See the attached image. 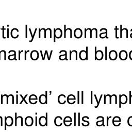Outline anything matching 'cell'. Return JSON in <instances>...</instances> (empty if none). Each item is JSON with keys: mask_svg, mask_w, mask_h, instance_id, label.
<instances>
[{"mask_svg": "<svg viewBox=\"0 0 132 132\" xmlns=\"http://www.w3.org/2000/svg\"><path fill=\"white\" fill-rule=\"evenodd\" d=\"M64 38H66V25H64Z\"/></svg>", "mask_w": 132, "mask_h": 132, "instance_id": "d4e9b609", "label": "cell"}, {"mask_svg": "<svg viewBox=\"0 0 132 132\" xmlns=\"http://www.w3.org/2000/svg\"><path fill=\"white\" fill-rule=\"evenodd\" d=\"M91 32H92V37L93 36L94 34H95V38H98V30L97 28H94L93 29H91Z\"/></svg>", "mask_w": 132, "mask_h": 132, "instance_id": "44dd1931", "label": "cell"}, {"mask_svg": "<svg viewBox=\"0 0 132 132\" xmlns=\"http://www.w3.org/2000/svg\"><path fill=\"white\" fill-rule=\"evenodd\" d=\"M92 96H93V92L92 91H91V104H92Z\"/></svg>", "mask_w": 132, "mask_h": 132, "instance_id": "ab89813d", "label": "cell"}, {"mask_svg": "<svg viewBox=\"0 0 132 132\" xmlns=\"http://www.w3.org/2000/svg\"><path fill=\"white\" fill-rule=\"evenodd\" d=\"M24 52V51L23 50H22V51H19V58H18V60H20V59H21V53H22V52Z\"/></svg>", "mask_w": 132, "mask_h": 132, "instance_id": "d6a6232c", "label": "cell"}, {"mask_svg": "<svg viewBox=\"0 0 132 132\" xmlns=\"http://www.w3.org/2000/svg\"><path fill=\"white\" fill-rule=\"evenodd\" d=\"M34 122L33 118L31 117L28 116L27 117L25 120V125L28 126H31L33 125Z\"/></svg>", "mask_w": 132, "mask_h": 132, "instance_id": "8fae6325", "label": "cell"}, {"mask_svg": "<svg viewBox=\"0 0 132 132\" xmlns=\"http://www.w3.org/2000/svg\"><path fill=\"white\" fill-rule=\"evenodd\" d=\"M10 35L13 38L16 39L18 38L19 36V30L16 28H14L10 32Z\"/></svg>", "mask_w": 132, "mask_h": 132, "instance_id": "9c48e42d", "label": "cell"}, {"mask_svg": "<svg viewBox=\"0 0 132 132\" xmlns=\"http://www.w3.org/2000/svg\"><path fill=\"white\" fill-rule=\"evenodd\" d=\"M120 38H122V25H120Z\"/></svg>", "mask_w": 132, "mask_h": 132, "instance_id": "4316f807", "label": "cell"}, {"mask_svg": "<svg viewBox=\"0 0 132 132\" xmlns=\"http://www.w3.org/2000/svg\"><path fill=\"white\" fill-rule=\"evenodd\" d=\"M59 59L60 60H68L67 58V52L65 50V54L60 55L59 56Z\"/></svg>", "mask_w": 132, "mask_h": 132, "instance_id": "d6986e66", "label": "cell"}, {"mask_svg": "<svg viewBox=\"0 0 132 132\" xmlns=\"http://www.w3.org/2000/svg\"><path fill=\"white\" fill-rule=\"evenodd\" d=\"M7 38H9V28H7Z\"/></svg>", "mask_w": 132, "mask_h": 132, "instance_id": "b9f144b4", "label": "cell"}, {"mask_svg": "<svg viewBox=\"0 0 132 132\" xmlns=\"http://www.w3.org/2000/svg\"><path fill=\"white\" fill-rule=\"evenodd\" d=\"M16 98H17V104H18V95H16Z\"/></svg>", "mask_w": 132, "mask_h": 132, "instance_id": "ee69618b", "label": "cell"}, {"mask_svg": "<svg viewBox=\"0 0 132 132\" xmlns=\"http://www.w3.org/2000/svg\"><path fill=\"white\" fill-rule=\"evenodd\" d=\"M65 98H66V96L63 94H61L59 95V97L58 98V101L59 102V104H63L66 102V101L65 100Z\"/></svg>", "mask_w": 132, "mask_h": 132, "instance_id": "5bb4252c", "label": "cell"}, {"mask_svg": "<svg viewBox=\"0 0 132 132\" xmlns=\"http://www.w3.org/2000/svg\"><path fill=\"white\" fill-rule=\"evenodd\" d=\"M0 60H1V57H0Z\"/></svg>", "mask_w": 132, "mask_h": 132, "instance_id": "bcb514c9", "label": "cell"}, {"mask_svg": "<svg viewBox=\"0 0 132 132\" xmlns=\"http://www.w3.org/2000/svg\"><path fill=\"white\" fill-rule=\"evenodd\" d=\"M39 57V52L36 50L32 51L31 53V58L33 60H37Z\"/></svg>", "mask_w": 132, "mask_h": 132, "instance_id": "52a82bcc", "label": "cell"}, {"mask_svg": "<svg viewBox=\"0 0 132 132\" xmlns=\"http://www.w3.org/2000/svg\"><path fill=\"white\" fill-rule=\"evenodd\" d=\"M2 31H3V35H2V36H3V39H5L6 37H5V28L4 27V26H3L2 27Z\"/></svg>", "mask_w": 132, "mask_h": 132, "instance_id": "603a6c76", "label": "cell"}, {"mask_svg": "<svg viewBox=\"0 0 132 132\" xmlns=\"http://www.w3.org/2000/svg\"><path fill=\"white\" fill-rule=\"evenodd\" d=\"M109 58L111 60H116L118 58V53L115 50L110 51L109 53Z\"/></svg>", "mask_w": 132, "mask_h": 132, "instance_id": "8992f818", "label": "cell"}, {"mask_svg": "<svg viewBox=\"0 0 132 132\" xmlns=\"http://www.w3.org/2000/svg\"><path fill=\"white\" fill-rule=\"evenodd\" d=\"M88 47H87L86 48V51L82 50L81 51H80V54H79V57L81 60H88Z\"/></svg>", "mask_w": 132, "mask_h": 132, "instance_id": "6da1fadb", "label": "cell"}, {"mask_svg": "<svg viewBox=\"0 0 132 132\" xmlns=\"http://www.w3.org/2000/svg\"><path fill=\"white\" fill-rule=\"evenodd\" d=\"M48 51H45V52H44V58H43V60H44V59H45V56L46 55H47V52Z\"/></svg>", "mask_w": 132, "mask_h": 132, "instance_id": "f35d334b", "label": "cell"}, {"mask_svg": "<svg viewBox=\"0 0 132 132\" xmlns=\"http://www.w3.org/2000/svg\"><path fill=\"white\" fill-rule=\"evenodd\" d=\"M102 95H101V97H100V100L98 101V105H97V106H95V108H97L98 107V106H99V105L100 102L101 100V99H102Z\"/></svg>", "mask_w": 132, "mask_h": 132, "instance_id": "d590c367", "label": "cell"}, {"mask_svg": "<svg viewBox=\"0 0 132 132\" xmlns=\"http://www.w3.org/2000/svg\"><path fill=\"white\" fill-rule=\"evenodd\" d=\"M75 99L76 98L73 94H70L67 97V102H68V103H69V102H70V101H75Z\"/></svg>", "mask_w": 132, "mask_h": 132, "instance_id": "ffe728a7", "label": "cell"}, {"mask_svg": "<svg viewBox=\"0 0 132 132\" xmlns=\"http://www.w3.org/2000/svg\"><path fill=\"white\" fill-rule=\"evenodd\" d=\"M13 123V119L11 117H7L5 118V124L7 126H12Z\"/></svg>", "mask_w": 132, "mask_h": 132, "instance_id": "9a60e30c", "label": "cell"}, {"mask_svg": "<svg viewBox=\"0 0 132 132\" xmlns=\"http://www.w3.org/2000/svg\"><path fill=\"white\" fill-rule=\"evenodd\" d=\"M47 57H48V60H50V58H49V55L48 52V51L47 52Z\"/></svg>", "mask_w": 132, "mask_h": 132, "instance_id": "7bdbcfd3", "label": "cell"}, {"mask_svg": "<svg viewBox=\"0 0 132 132\" xmlns=\"http://www.w3.org/2000/svg\"><path fill=\"white\" fill-rule=\"evenodd\" d=\"M97 47H95V60H97V58H96V55H97Z\"/></svg>", "mask_w": 132, "mask_h": 132, "instance_id": "e575fe53", "label": "cell"}, {"mask_svg": "<svg viewBox=\"0 0 132 132\" xmlns=\"http://www.w3.org/2000/svg\"><path fill=\"white\" fill-rule=\"evenodd\" d=\"M13 54L12 55H10L8 56V58L9 60H17V58H16V52L15 51L13 50H12Z\"/></svg>", "mask_w": 132, "mask_h": 132, "instance_id": "2e32d148", "label": "cell"}, {"mask_svg": "<svg viewBox=\"0 0 132 132\" xmlns=\"http://www.w3.org/2000/svg\"><path fill=\"white\" fill-rule=\"evenodd\" d=\"M47 116H46V118L42 116L40 118L39 120V124H40V126H44L45 124L47 123Z\"/></svg>", "mask_w": 132, "mask_h": 132, "instance_id": "7c38bea8", "label": "cell"}, {"mask_svg": "<svg viewBox=\"0 0 132 132\" xmlns=\"http://www.w3.org/2000/svg\"><path fill=\"white\" fill-rule=\"evenodd\" d=\"M104 28L105 30V32H104V33H101L100 34V37L102 39H104L105 38L108 39V37L107 36V30L106 28Z\"/></svg>", "mask_w": 132, "mask_h": 132, "instance_id": "e0dca14e", "label": "cell"}, {"mask_svg": "<svg viewBox=\"0 0 132 132\" xmlns=\"http://www.w3.org/2000/svg\"><path fill=\"white\" fill-rule=\"evenodd\" d=\"M69 59L70 60H71V59H72V52H71V51H70V58Z\"/></svg>", "mask_w": 132, "mask_h": 132, "instance_id": "74e56055", "label": "cell"}, {"mask_svg": "<svg viewBox=\"0 0 132 132\" xmlns=\"http://www.w3.org/2000/svg\"><path fill=\"white\" fill-rule=\"evenodd\" d=\"M105 60L107 59V47H105Z\"/></svg>", "mask_w": 132, "mask_h": 132, "instance_id": "f546056e", "label": "cell"}, {"mask_svg": "<svg viewBox=\"0 0 132 132\" xmlns=\"http://www.w3.org/2000/svg\"><path fill=\"white\" fill-rule=\"evenodd\" d=\"M27 25H25V38H27Z\"/></svg>", "mask_w": 132, "mask_h": 132, "instance_id": "83f0119b", "label": "cell"}, {"mask_svg": "<svg viewBox=\"0 0 132 132\" xmlns=\"http://www.w3.org/2000/svg\"><path fill=\"white\" fill-rule=\"evenodd\" d=\"M131 91H130V104H131V99H132V97H131Z\"/></svg>", "mask_w": 132, "mask_h": 132, "instance_id": "8d00e7d4", "label": "cell"}, {"mask_svg": "<svg viewBox=\"0 0 132 132\" xmlns=\"http://www.w3.org/2000/svg\"><path fill=\"white\" fill-rule=\"evenodd\" d=\"M0 31H1V28H0Z\"/></svg>", "mask_w": 132, "mask_h": 132, "instance_id": "7dc6e473", "label": "cell"}, {"mask_svg": "<svg viewBox=\"0 0 132 132\" xmlns=\"http://www.w3.org/2000/svg\"><path fill=\"white\" fill-rule=\"evenodd\" d=\"M74 36L77 39L81 38L83 36V31L81 28H76L74 31Z\"/></svg>", "mask_w": 132, "mask_h": 132, "instance_id": "277c9868", "label": "cell"}, {"mask_svg": "<svg viewBox=\"0 0 132 132\" xmlns=\"http://www.w3.org/2000/svg\"><path fill=\"white\" fill-rule=\"evenodd\" d=\"M122 30H123V31H126V38H128V30L126 28H125V30H124V28H123V29H122Z\"/></svg>", "mask_w": 132, "mask_h": 132, "instance_id": "4dcf8cb0", "label": "cell"}, {"mask_svg": "<svg viewBox=\"0 0 132 132\" xmlns=\"http://www.w3.org/2000/svg\"><path fill=\"white\" fill-rule=\"evenodd\" d=\"M24 59L25 60H26V56H27V54L28 53H29L30 52V50H27V51H26V50H25L24 51Z\"/></svg>", "mask_w": 132, "mask_h": 132, "instance_id": "cb8c5ba5", "label": "cell"}, {"mask_svg": "<svg viewBox=\"0 0 132 132\" xmlns=\"http://www.w3.org/2000/svg\"><path fill=\"white\" fill-rule=\"evenodd\" d=\"M127 102V97L126 95L123 94V95H119V103L120 105L119 107H121V105L122 104H126Z\"/></svg>", "mask_w": 132, "mask_h": 132, "instance_id": "5b68a950", "label": "cell"}, {"mask_svg": "<svg viewBox=\"0 0 132 132\" xmlns=\"http://www.w3.org/2000/svg\"><path fill=\"white\" fill-rule=\"evenodd\" d=\"M28 101L31 104H35L37 103L38 98L35 94H31L30 96L29 99H28Z\"/></svg>", "mask_w": 132, "mask_h": 132, "instance_id": "30bf717a", "label": "cell"}, {"mask_svg": "<svg viewBox=\"0 0 132 132\" xmlns=\"http://www.w3.org/2000/svg\"><path fill=\"white\" fill-rule=\"evenodd\" d=\"M119 57L120 59L121 60H123V61L126 60L128 57V54L127 51H126V50L121 51L119 53Z\"/></svg>", "mask_w": 132, "mask_h": 132, "instance_id": "3957f363", "label": "cell"}, {"mask_svg": "<svg viewBox=\"0 0 132 132\" xmlns=\"http://www.w3.org/2000/svg\"><path fill=\"white\" fill-rule=\"evenodd\" d=\"M115 31H116V38L118 39L119 37L118 36V26H116L115 28Z\"/></svg>", "mask_w": 132, "mask_h": 132, "instance_id": "484cf974", "label": "cell"}, {"mask_svg": "<svg viewBox=\"0 0 132 132\" xmlns=\"http://www.w3.org/2000/svg\"><path fill=\"white\" fill-rule=\"evenodd\" d=\"M129 58L131 60H132V50L129 53Z\"/></svg>", "mask_w": 132, "mask_h": 132, "instance_id": "836d02e7", "label": "cell"}, {"mask_svg": "<svg viewBox=\"0 0 132 132\" xmlns=\"http://www.w3.org/2000/svg\"><path fill=\"white\" fill-rule=\"evenodd\" d=\"M77 99H78V102H77V104H80V91H77Z\"/></svg>", "mask_w": 132, "mask_h": 132, "instance_id": "f1b7e54d", "label": "cell"}, {"mask_svg": "<svg viewBox=\"0 0 132 132\" xmlns=\"http://www.w3.org/2000/svg\"><path fill=\"white\" fill-rule=\"evenodd\" d=\"M37 28H35V31H34V34H33V35H32V36L31 37V39L30 40V42H31L32 41H33L34 39V37H35V35H36V32H37Z\"/></svg>", "mask_w": 132, "mask_h": 132, "instance_id": "7402d4cb", "label": "cell"}, {"mask_svg": "<svg viewBox=\"0 0 132 132\" xmlns=\"http://www.w3.org/2000/svg\"><path fill=\"white\" fill-rule=\"evenodd\" d=\"M104 57V54L101 50H98L97 51V55H96V58L98 60H101L103 59Z\"/></svg>", "mask_w": 132, "mask_h": 132, "instance_id": "4fadbf2b", "label": "cell"}, {"mask_svg": "<svg viewBox=\"0 0 132 132\" xmlns=\"http://www.w3.org/2000/svg\"><path fill=\"white\" fill-rule=\"evenodd\" d=\"M83 98H84V92L82 91V104H83Z\"/></svg>", "mask_w": 132, "mask_h": 132, "instance_id": "1f68e13d", "label": "cell"}, {"mask_svg": "<svg viewBox=\"0 0 132 132\" xmlns=\"http://www.w3.org/2000/svg\"><path fill=\"white\" fill-rule=\"evenodd\" d=\"M54 33L55 35L56 38H57V39H59L60 38H62V36H63L62 30L59 28H56V29L54 28Z\"/></svg>", "mask_w": 132, "mask_h": 132, "instance_id": "ba28073f", "label": "cell"}, {"mask_svg": "<svg viewBox=\"0 0 132 132\" xmlns=\"http://www.w3.org/2000/svg\"><path fill=\"white\" fill-rule=\"evenodd\" d=\"M86 28H85V38H87V36H86Z\"/></svg>", "mask_w": 132, "mask_h": 132, "instance_id": "60d3db41", "label": "cell"}, {"mask_svg": "<svg viewBox=\"0 0 132 132\" xmlns=\"http://www.w3.org/2000/svg\"><path fill=\"white\" fill-rule=\"evenodd\" d=\"M48 91L45 92V95L41 94L39 98V100L41 104H47V99H48Z\"/></svg>", "mask_w": 132, "mask_h": 132, "instance_id": "7a4b0ae2", "label": "cell"}, {"mask_svg": "<svg viewBox=\"0 0 132 132\" xmlns=\"http://www.w3.org/2000/svg\"><path fill=\"white\" fill-rule=\"evenodd\" d=\"M130 37H131V38H132V33H131V34H130Z\"/></svg>", "mask_w": 132, "mask_h": 132, "instance_id": "f6af8a7d", "label": "cell"}, {"mask_svg": "<svg viewBox=\"0 0 132 132\" xmlns=\"http://www.w3.org/2000/svg\"><path fill=\"white\" fill-rule=\"evenodd\" d=\"M8 95L7 94L1 95V104H3V103L6 100L7 102V104H8Z\"/></svg>", "mask_w": 132, "mask_h": 132, "instance_id": "ac0fdd59", "label": "cell"}]
</instances>
